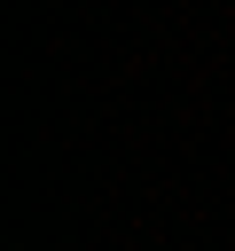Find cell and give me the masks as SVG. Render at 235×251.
Returning a JSON list of instances; mask_svg holds the SVG:
<instances>
[]
</instances>
